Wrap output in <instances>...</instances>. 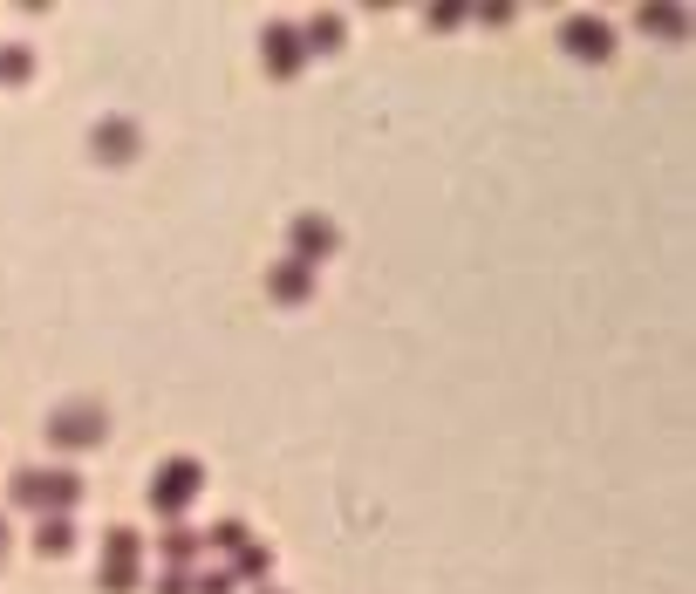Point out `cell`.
Segmentation results:
<instances>
[{
    "instance_id": "obj_7",
    "label": "cell",
    "mask_w": 696,
    "mask_h": 594,
    "mask_svg": "<svg viewBox=\"0 0 696 594\" xmlns=\"http://www.w3.org/2000/svg\"><path fill=\"white\" fill-rule=\"evenodd\" d=\"M287 246H294V260L308 267V260H321V253H335V246H342V233H335V219H321V212H301V219L287 226Z\"/></svg>"
},
{
    "instance_id": "obj_4",
    "label": "cell",
    "mask_w": 696,
    "mask_h": 594,
    "mask_svg": "<svg viewBox=\"0 0 696 594\" xmlns=\"http://www.w3.org/2000/svg\"><path fill=\"white\" fill-rule=\"evenodd\" d=\"M198 485H205V472H198L192 458H171V465L151 478V506H157L164 519H178V513L198 499Z\"/></svg>"
},
{
    "instance_id": "obj_10",
    "label": "cell",
    "mask_w": 696,
    "mask_h": 594,
    "mask_svg": "<svg viewBox=\"0 0 696 594\" xmlns=\"http://www.w3.org/2000/svg\"><path fill=\"white\" fill-rule=\"evenodd\" d=\"M198 554H205V540H198V533H185V526H171V533H164V560H171L178 574H192Z\"/></svg>"
},
{
    "instance_id": "obj_11",
    "label": "cell",
    "mask_w": 696,
    "mask_h": 594,
    "mask_svg": "<svg viewBox=\"0 0 696 594\" xmlns=\"http://www.w3.org/2000/svg\"><path fill=\"white\" fill-rule=\"evenodd\" d=\"M69 540H76L69 513H55V519H41L35 526V554H69Z\"/></svg>"
},
{
    "instance_id": "obj_1",
    "label": "cell",
    "mask_w": 696,
    "mask_h": 594,
    "mask_svg": "<svg viewBox=\"0 0 696 594\" xmlns=\"http://www.w3.org/2000/svg\"><path fill=\"white\" fill-rule=\"evenodd\" d=\"M7 499L14 506H28V513H69L82 499V478L76 472H48V465H21V472L7 478Z\"/></svg>"
},
{
    "instance_id": "obj_5",
    "label": "cell",
    "mask_w": 696,
    "mask_h": 594,
    "mask_svg": "<svg viewBox=\"0 0 696 594\" xmlns=\"http://www.w3.org/2000/svg\"><path fill=\"white\" fill-rule=\"evenodd\" d=\"M560 48L580 55V62H608L615 55V28L594 21V14H574V21H560Z\"/></svg>"
},
{
    "instance_id": "obj_16",
    "label": "cell",
    "mask_w": 696,
    "mask_h": 594,
    "mask_svg": "<svg viewBox=\"0 0 696 594\" xmlns=\"http://www.w3.org/2000/svg\"><path fill=\"white\" fill-rule=\"evenodd\" d=\"M212 547L239 554V547H246V526H239V519H219V526H212Z\"/></svg>"
},
{
    "instance_id": "obj_18",
    "label": "cell",
    "mask_w": 696,
    "mask_h": 594,
    "mask_svg": "<svg viewBox=\"0 0 696 594\" xmlns=\"http://www.w3.org/2000/svg\"><path fill=\"white\" fill-rule=\"evenodd\" d=\"M157 594H192V581H185V574H171V581H157Z\"/></svg>"
},
{
    "instance_id": "obj_9",
    "label": "cell",
    "mask_w": 696,
    "mask_h": 594,
    "mask_svg": "<svg viewBox=\"0 0 696 594\" xmlns=\"http://www.w3.org/2000/svg\"><path fill=\"white\" fill-rule=\"evenodd\" d=\"M267 294H273V301H287V308H294V301H308V294H314V267H301V260H280V267L267 274Z\"/></svg>"
},
{
    "instance_id": "obj_15",
    "label": "cell",
    "mask_w": 696,
    "mask_h": 594,
    "mask_svg": "<svg viewBox=\"0 0 696 594\" xmlns=\"http://www.w3.org/2000/svg\"><path fill=\"white\" fill-rule=\"evenodd\" d=\"M35 76V55L28 48H0V82H28Z\"/></svg>"
},
{
    "instance_id": "obj_8",
    "label": "cell",
    "mask_w": 696,
    "mask_h": 594,
    "mask_svg": "<svg viewBox=\"0 0 696 594\" xmlns=\"http://www.w3.org/2000/svg\"><path fill=\"white\" fill-rule=\"evenodd\" d=\"M96 158H103V164L137 158V123H130V117H103V123H96Z\"/></svg>"
},
{
    "instance_id": "obj_2",
    "label": "cell",
    "mask_w": 696,
    "mask_h": 594,
    "mask_svg": "<svg viewBox=\"0 0 696 594\" xmlns=\"http://www.w3.org/2000/svg\"><path fill=\"white\" fill-rule=\"evenodd\" d=\"M48 437H55L62 451H89V444H103V437H110V410H103V403H89V396H76V403H62V410L48 417Z\"/></svg>"
},
{
    "instance_id": "obj_6",
    "label": "cell",
    "mask_w": 696,
    "mask_h": 594,
    "mask_svg": "<svg viewBox=\"0 0 696 594\" xmlns=\"http://www.w3.org/2000/svg\"><path fill=\"white\" fill-rule=\"evenodd\" d=\"M260 55H267V76H301L308 48H301V21H273L260 35Z\"/></svg>"
},
{
    "instance_id": "obj_12",
    "label": "cell",
    "mask_w": 696,
    "mask_h": 594,
    "mask_svg": "<svg viewBox=\"0 0 696 594\" xmlns=\"http://www.w3.org/2000/svg\"><path fill=\"white\" fill-rule=\"evenodd\" d=\"M267 567H273V554L260 540H246V547L232 554V581H267Z\"/></svg>"
},
{
    "instance_id": "obj_3",
    "label": "cell",
    "mask_w": 696,
    "mask_h": 594,
    "mask_svg": "<svg viewBox=\"0 0 696 594\" xmlns=\"http://www.w3.org/2000/svg\"><path fill=\"white\" fill-rule=\"evenodd\" d=\"M144 574V540L130 526H110L103 533V594H130Z\"/></svg>"
},
{
    "instance_id": "obj_13",
    "label": "cell",
    "mask_w": 696,
    "mask_h": 594,
    "mask_svg": "<svg viewBox=\"0 0 696 594\" xmlns=\"http://www.w3.org/2000/svg\"><path fill=\"white\" fill-rule=\"evenodd\" d=\"M642 28H649V35H662V41H676L683 28H690V21H683L676 7H642Z\"/></svg>"
},
{
    "instance_id": "obj_19",
    "label": "cell",
    "mask_w": 696,
    "mask_h": 594,
    "mask_svg": "<svg viewBox=\"0 0 696 594\" xmlns=\"http://www.w3.org/2000/svg\"><path fill=\"white\" fill-rule=\"evenodd\" d=\"M7 547H14V533H7V513H0V560H7Z\"/></svg>"
},
{
    "instance_id": "obj_14",
    "label": "cell",
    "mask_w": 696,
    "mask_h": 594,
    "mask_svg": "<svg viewBox=\"0 0 696 594\" xmlns=\"http://www.w3.org/2000/svg\"><path fill=\"white\" fill-rule=\"evenodd\" d=\"M301 48H342V21H335V14H321L314 28H301Z\"/></svg>"
},
{
    "instance_id": "obj_17",
    "label": "cell",
    "mask_w": 696,
    "mask_h": 594,
    "mask_svg": "<svg viewBox=\"0 0 696 594\" xmlns=\"http://www.w3.org/2000/svg\"><path fill=\"white\" fill-rule=\"evenodd\" d=\"M232 588V574H198L192 581V594H226Z\"/></svg>"
}]
</instances>
